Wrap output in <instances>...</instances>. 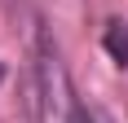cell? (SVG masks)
Returning <instances> with one entry per match:
<instances>
[{"label": "cell", "instance_id": "6da1fadb", "mask_svg": "<svg viewBox=\"0 0 128 123\" xmlns=\"http://www.w3.org/2000/svg\"><path fill=\"white\" fill-rule=\"evenodd\" d=\"M102 44H106V53L128 70V26H124V22H110V26L102 31Z\"/></svg>", "mask_w": 128, "mask_h": 123}, {"label": "cell", "instance_id": "7a4b0ae2", "mask_svg": "<svg viewBox=\"0 0 128 123\" xmlns=\"http://www.w3.org/2000/svg\"><path fill=\"white\" fill-rule=\"evenodd\" d=\"M66 123H97V114H93L88 106H84V101L71 92V106H66Z\"/></svg>", "mask_w": 128, "mask_h": 123}, {"label": "cell", "instance_id": "3957f363", "mask_svg": "<svg viewBox=\"0 0 128 123\" xmlns=\"http://www.w3.org/2000/svg\"><path fill=\"white\" fill-rule=\"evenodd\" d=\"M0 84H4V62H0Z\"/></svg>", "mask_w": 128, "mask_h": 123}]
</instances>
